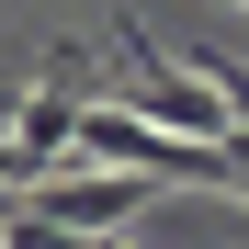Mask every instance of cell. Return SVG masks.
<instances>
[{
	"label": "cell",
	"instance_id": "2",
	"mask_svg": "<svg viewBox=\"0 0 249 249\" xmlns=\"http://www.w3.org/2000/svg\"><path fill=\"white\" fill-rule=\"evenodd\" d=\"M0 227H12V204H0Z\"/></svg>",
	"mask_w": 249,
	"mask_h": 249
},
{
	"label": "cell",
	"instance_id": "1",
	"mask_svg": "<svg viewBox=\"0 0 249 249\" xmlns=\"http://www.w3.org/2000/svg\"><path fill=\"white\" fill-rule=\"evenodd\" d=\"M23 215L113 249V227H136V215H147V181H124V170H57V181H34V193H23Z\"/></svg>",
	"mask_w": 249,
	"mask_h": 249
}]
</instances>
